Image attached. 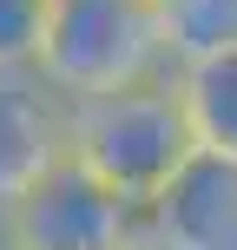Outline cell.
<instances>
[{"label": "cell", "instance_id": "cell-9", "mask_svg": "<svg viewBox=\"0 0 237 250\" xmlns=\"http://www.w3.org/2000/svg\"><path fill=\"white\" fill-rule=\"evenodd\" d=\"M0 250H13V244H0Z\"/></svg>", "mask_w": 237, "mask_h": 250}, {"label": "cell", "instance_id": "cell-3", "mask_svg": "<svg viewBox=\"0 0 237 250\" xmlns=\"http://www.w3.org/2000/svg\"><path fill=\"white\" fill-rule=\"evenodd\" d=\"M13 250H138V204L66 151L7 204Z\"/></svg>", "mask_w": 237, "mask_h": 250}, {"label": "cell", "instance_id": "cell-6", "mask_svg": "<svg viewBox=\"0 0 237 250\" xmlns=\"http://www.w3.org/2000/svg\"><path fill=\"white\" fill-rule=\"evenodd\" d=\"M172 86H178V105H185L191 145L237 165V46L211 53L198 66H178Z\"/></svg>", "mask_w": 237, "mask_h": 250}, {"label": "cell", "instance_id": "cell-5", "mask_svg": "<svg viewBox=\"0 0 237 250\" xmlns=\"http://www.w3.org/2000/svg\"><path fill=\"white\" fill-rule=\"evenodd\" d=\"M73 145V99L40 79V66H0V204H13Z\"/></svg>", "mask_w": 237, "mask_h": 250}, {"label": "cell", "instance_id": "cell-7", "mask_svg": "<svg viewBox=\"0 0 237 250\" xmlns=\"http://www.w3.org/2000/svg\"><path fill=\"white\" fill-rule=\"evenodd\" d=\"M151 13H158V46L172 73L237 46V0H151Z\"/></svg>", "mask_w": 237, "mask_h": 250}, {"label": "cell", "instance_id": "cell-4", "mask_svg": "<svg viewBox=\"0 0 237 250\" xmlns=\"http://www.w3.org/2000/svg\"><path fill=\"white\" fill-rule=\"evenodd\" d=\"M138 250H237V165L191 151L138 204Z\"/></svg>", "mask_w": 237, "mask_h": 250}, {"label": "cell", "instance_id": "cell-1", "mask_svg": "<svg viewBox=\"0 0 237 250\" xmlns=\"http://www.w3.org/2000/svg\"><path fill=\"white\" fill-rule=\"evenodd\" d=\"M66 151L92 178H106L119 198L145 204L198 145H191L172 73H151L138 86L99 92V99H73V145Z\"/></svg>", "mask_w": 237, "mask_h": 250}, {"label": "cell", "instance_id": "cell-2", "mask_svg": "<svg viewBox=\"0 0 237 250\" xmlns=\"http://www.w3.org/2000/svg\"><path fill=\"white\" fill-rule=\"evenodd\" d=\"M33 66L66 99H99V92L138 86L151 73H172L151 0H53Z\"/></svg>", "mask_w": 237, "mask_h": 250}, {"label": "cell", "instance_id": "cell-8", "mask_svg": "<svg viewBox=\"0 0 237 250\" xmlns=\"http://www.w3.org/2000/svg\"><path fill=\"white\" fill-rule=\"evenodd\" d=\"M53 0H0V66H33Z\"/></svg>", "mask_w": 237, "mask_h": 250}]
</instances>
